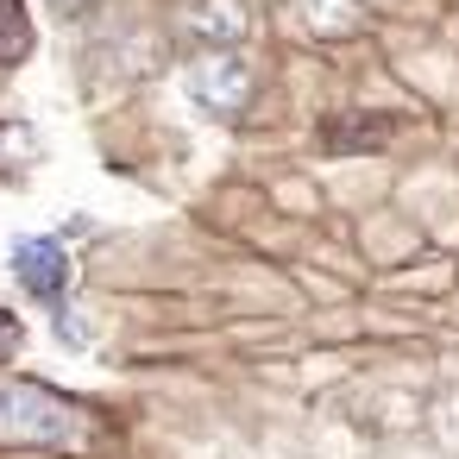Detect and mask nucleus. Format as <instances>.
<instances>
[{"label":"nucleus","instance_id":"obj_1","mask_svg":"<svg viewBox=\"0 0 459 459\" xmlns=\"http://www.w3.org/2000/svg\"><path fill=\"white\" fill-rule=\"evenodd\" d=\"M0 440L13 446H70L76 440V409L26 377H0Z\"/></svg>","mask_w":459,"mask_h":459},{"label":"nucleus","instance_id":"obj_2","mask_svg":"<svg viewBox=\"0 0 459 459\" xmlns=\"http://www.w3.org/2000/svg\"><path fill=\"white\" fill-rule=\"evenodd\" d=\"M183 89H189V101L202 108V114H239L246 101H252V70H246V57H233V51H202L189 70H183Z\"/></svg>","mask_w":459,"mask_h":459},{"label":"nucleus","instance_id":"obj_3","mask_svg":"<svg viewBox=\"0 0 459 459\" xmlns=\"http://www.w3.org/2000/svg\"><path fill=\"white\" fill-rule=\"evenodd\" d=\"M13 277L39 296V302H57L70 290V252L57 239H20L13 246Z\"/></svg>","mask_w":459,"mask_h":459},{"label":"nucleus","instance_id":"obj_4","mask_svg":"<svg viewBox=\"0 0 459 459\" xmlns=\"http://www.w3.org/2000/svg\"><path fill=\"white\" fill-rule=\"evenodd\" d=\"M189 39H202L208 51H227L252 32V13L239 7V0H189V13H183Z\"/></svg>","mask_w":459,"mask_h":459},{"label":"nucleus","instance_id":"obj_5","mask_svg":"<svg viewBox=\"0 0 459 459\" xmlns=\"http://www.w3.org/2000/svg\"><path fill=\"white\" fill-rule=\"evenodd\" d=\"M321 139H327V152H377L390 139V120L384 114H333L321 126Z\"/></svg>","mask_w":459,"mask_h":459},{"label":"nucleus","instance_id":"obj_6","mask_svg":"<svg viewBox=\"0 0 459 459\" xmlns=\"http://www.w3.org/2000/svg\"><path fill=\"white\" fill-rule=\"evenodd\" d=\"M302 7V20H308V32H321V39H340V32H352L365 13H359V0H296Z\"/></svg>","mask_w":459,"mask_h":459},{"label":"nucleus","instance_id":"obj_7","mask_svg":"<svg viewBox=\"0 0 459 459\" xmlns=\"http://www.w3.org/2000/svg\"><path fill=\"white\" fill-rule=\"evenodd\" d=\"M32 51V20L20 0H0V64H20Z\"/></svg>","mask_w":459,"mask_h":459},{"label":"nucleus","instance_id":"obj_8","mask_svg":"<svg viewBox=\"0 0 459 459\" xmlns=\"http://www.w3.org/2000/svg\"><path fill=\"white\" fill-rule=\"evenodd\" d=\"M57 7H82V0H57Z\"/></svg>","mask_w":459,"mask_h":459},{"label":"nucleus","instance_id":"obj_9","mask_svg":"<svg viewBox=\"0 0 459 459\" xmlns=\"http://www.w3.org/2000/svg\"><path fill=\"white\" fill-rule=\"evenodd\" d=\"M7 139H13V133H0V145H7ZM0 158H7V152H0Z\"/></svg>","mask_w":459,"mask_h":459}]
</instances>
